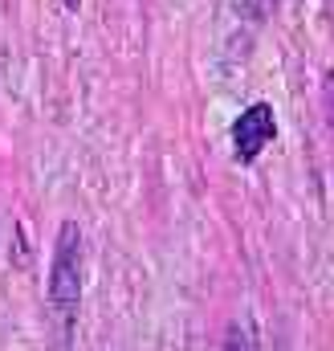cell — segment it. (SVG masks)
I'll return each instance as SVG.
<instances>
[{
    "instance_id": "cell-1",
    "label": "cell",
    "mask_w": 334,
    "mask_h": 351,
    "mask_svg": "<svg viewBox=\"0 0 334 351\" xmlns=\"http://www.w3.org/2000/svg\"><path fill=\"white\" fill-rule=\"evenodd\" d=\"M82 274H86V245L82 229L66 221L57 229V250H53V269H49V311L62 323V343L70 339L78 302H82Z\"/></svg>"
},
{
    "instance_id": "cell-5",
    "label": "cell",
    "mask_w": 334,
    "mask_h": 351,
    "mask_svg": "<svg viewBox=\"0 0 334 351\" xmlns=\"http://www.w3.org/2000/svg\"><path fill=\"white\" fill-rule=\"evenodd\" d=\"M62 4H66L70 12H78V8H82V0H62Z\"/></svg>"
},
{
    "instance_id": "cell-4",
    "label": "cell",
    "mask_w": 334,
    "mask_h": 351,
    "mask_svg": "<svg viewBox=\"0 0 334 351\" xmlns=\"http://www.w3.org/2000/svg\"><path fill=\"white\" fill-rule=\"evenodd\" d=\"M220 351H249V343H245V335H241V327H233L229 335H224V348Z\"/></svg>"
},
{
    "instance_id": "cell-3",
    "label": "cell",
    "mask_w": 334,
    "mask_h": 351,
    "mask_svg": "<svg viewBox=\"0 0 334 351\" xmlns=\"http://www.w3.org/2000/svg\"><path fill=\"white\" fill-rule=\"evenodd\" d=\"M269 8H273V0H245V16H253V21L269 16Z\"/></svg>"
},
{
    "instance_id": "cell-2",
    "label": "cell",
    "mask_w": 334,
    "mask_h": 351,
    "mask_svg": "<svg viewBox=\"0 0 334 351\" xmlns=\"http://www.w3.org/2000/svg\"><path fill=\"white\" fill-rule=\"evenodd\" d=\"M273 139H277V114H273L269 102H253L249 110L237 114V123H233V156L241 164H253Z\"/></svg>"
}]
</instances>
